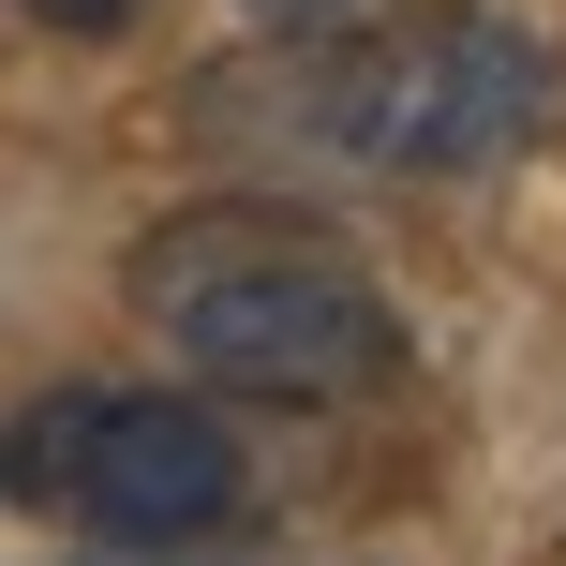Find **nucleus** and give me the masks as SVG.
<instances>
[{"label":"nucleus","mask_w":566,"mask_h":566,"mask_svg":"<svg viewBox=\"0 0 566 566\" xmlns=\"http://www.w3.org/2000/svg\"><path fill=\"white\" fill-rule=\"evenodd\" d=\"M239 492H254V462H239V418L209 388H90L45 522H75L105 552H179V537H224Z\"/></svg>","instance_id":"2"},{"label":"nucleus","mask_w":566,"mask_h":566,"mask_svg":"<svg viewBox=\"0 0 566 566\" xmlns=\"http://www.w3.org/2000/svg\"><path fill=\"white\" fill-rule=\"evenodd\" d=\"M119 298H135V328H165L179 388H209V402H298V418H328V402L402 373V298L373 283V254L343 224H313V209L254 195V179L165 209L119 254Z\"/></svg>","instance_id":"1"},{"label":"nucleus","mask_w":566,"mask_h":566,"mask_svg":"<svg viewBox=\"0 0 566 566\" xmlns=\"http://www.w3.org/2000/svg\"><path fill=\"white\" fill-rule=\"evenodd\" d=\"M15 15H30V30H60V45H119L149 0H15Z\"/></svg>","instance_id":"5"},{"label":"nucleus","mask_w":566,"mask_h":566,"mask_svg":"<svg viewBox=\"0 0 566 566\" xmlns=\"http://www.w3.org/2000/svg\"><path fill=\"white\" fill-rule=\"evenodd\" d=\"M552 119V45L507 15H418L373 45V165L388 179H478Z\"/></svg>","instance_id":"3"},{"label":"nucleus","mask_w":566,"mask_h":566,"mask_svg":"<svg viewBox=\"0 0 566 566\" xmlns=\"http://www.w3.org/2000/svg\"><path fill=\"white\" fill-rule=\"evenodd\" d=\"M254 30H313V15H358V0H239Z\"/></svg>","instance_id":"6"},{"label":"nucleus","mask_w":566,"mask_h":566,"mask_svg":"<svg viewBox=\"0 0 566 566\" xmlns=\"http://www.w3.org/2000/svg\"><path fill=\"white\" fill-rule=\"evenodd\" d=\"M179 135H195L209 165H239L254 195L343 179V165H373V45L343 15L269 30L254 60H209V75L179 90Z\"/></svg>","instance_id":"4"}]
</instances>
